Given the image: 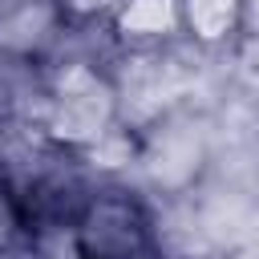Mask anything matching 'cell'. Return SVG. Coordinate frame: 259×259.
I'll use <instances>...</instances> for the list:
<instances>
[{"mask_svg": "<svg viewBox=\"0 0 259 259\" xmlns=\"http://www.w3.org/2000/svg\"><path fill=\"white\" fill-rule=\"evenodd\" d=\"M121 93L105 73H97L85 61H69L57 69L45 109V134L65 150H89L105 130L117 125Z\"/></svg>", "mask_w": 259, "mask_h": 259, "instance_id": "6da1fadb", "label": "cell"}, {"mask_svg": "<svg viewBox=\"0 0 259 259\" xmlns=\"http://www.w3.org/2000/svg\"><path fill=\"white\" fill-rule=\"evenodd\" d=\"M81 243H85L89 259H134L142 251V223L130 202L105 198L89 210V219L81 227Z\"/></svg>", "mask_w": 259, "mask_h": 259, "instance_id": "7a4b0ae2", "label": "cell"}, {"mask_svg": "<svg viewBox=\"0 0 259 259\" xmlns=\"http://www.w3.org/2000/svg\"><path fill=\"white\" fill-rule=\"evenodd\" d=\"M243 0H178V24L198 45H223L239 32Z\"/></svg>", "mask_w": 259, "mask_h": 259, "instance_id": "3957f363", "label": "cell"}, {"mask_svg": "<svg viewBox=\"0 0 259 259\" xmlns=\"http://www.w3.org/2000/svg\"><path fill=\"white\" fill-rule=\"evenodd\" d=\"M113 28L121 40H162L178 28V0H121Z\"/></svg>", "mask_w": 259, "mask_h": 259, "instance_id": "277c9868", "label": "cell"}, {"mask_svg": "<svg viewBox=\"0 0 259 259\" xmlns=\"http://www.w3.org/2000/svg\"><path fill=\"white\" fill-rule=\"evenodd\" d=\"M134 154H138V146H134L130 130L113 125V130H105V134L85 150V162H89L93 170H121V166L134 162Z\"/></svg>", "mask_w": 259, "mask_h": 259, "instance_id": "5b68a950", "label": "cell"}, {"mask_svg": "<svg viewBox=\"0 0 259 259\" xmlns=\"http://www.w3.org/2000/svg\"><path fill=\"white\" fill-rule=\"evenodd\" d=\"M36 259H89L85 243H81V231L73 227H53L36 239Z\"/></svg>", "mask_w": 259, "mask_h": 259, "instance_id": "8992f818", "label": "cell"}, {"mask_svg": "<svg viewBox=\"0 0 259 259\" xmlns=\"http://www.w3.org/2000/svg\"><path fill=\"white\" fill-rule=\"evenodd\" d=\"M57 8H61L65 20L85 24V20H97V16H113L121 8V0H57Z\"/></svg>", "mask_w": 259, "mask_h": 259, "instance_id": "52a82bcc", "label": "cell"}, {"mask_svg": "<svg viewBox=\"0 0 259 259\" xmlns=\"http://www.w3.org/2000/svg\"><path fill=\"white\" fill-rule=\"evenodd\" d=\"M16 239H20V214H16V206H12V198H8L4 190H0V251L8 255Z\"/></svg>", "mask_w": 259, "mask_h": 259, "instance_id": "ba28073f", "label": "cell"}, {"mask_svg": "<svg viewBox=\"0 0 259 259\" xmlns=\"http://www.w3.org/2000/svg\"><path fill=\"white\" fill-rule=\"evenodd\" d=\"M239 28H243L251 40H259V0H243V16H239Z\"/></svg>", "mask_w": 259, "mask_h": 259, "instance_id": "9c48e42d", "label": "cell"}, {"mask_svg": "<svg viewBox=\"0 0 259 259\" xmlns=\"http://www.w3.org/2000/svg\"><path fill=\"white\" fill-rule=\"evenodd\" d=\"M231 259H259V243H255V247H243V251H235Z\"/></svg>", "mask_w": 259, "mask_h": 259, "instance_id": "30bf717a", "label": "cell"}, {"mask_svg": "<svg viewBox=\"0 0 259 259\" xmlns=\"http://www.w3.org/2000/svg\"><path fill=\"white\" fill-rule=\"evenodd\" d=\"M0 259H8V255H4V251H0Z\"/></svg>", "mask_w": 259, "mask_h": 259, "instance_id": "8fae6325", "label": "cell"}]
</instances>
